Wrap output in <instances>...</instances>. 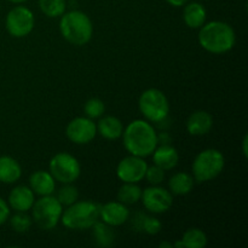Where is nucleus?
Returning a JSON list of instances; mask_svg holds the SVG:
<instances>
[{"instance_id": "32", "label": "nucleus", "mask_w": 248, "mask_h": 248, "mask_svg": "<svg viewBox=\"0 0 248 248\" xmlns=\"http://www.w3.org/2000/svg\"><path fill=\"white\" fill-rule=\"evenodd\" d=\"M167 2H169L171 6H174V7H181V6H184V5L186 4V2L189 1V0H166Z\"/></svg>"}, {"instance_id": "21", "label": "nucleus", "mask_w": 248, "mask_h": 248, "mask_svg": "<svg viewBox=\"0 0 248 248\" xmlns=\"http://www.w3.org/2000/svg\"><path fill=\"white\" fill-rule=\"evenodd\" d=\"M194 184H195V181L190 173L177 172L169 181L170 193L174 195H186L193 190Z\"/></svg>"}, {"instance_id": "11", "label": "nucleus", "mask_w": 248, "mask_h": 248, "mask_svg": "<svg viewBox=\"0 0 248 248\" xmlns=\"http://www.w3.org/2000/svg\"><path fill=\"white\" fill-rule=\"evenodd\" d=\"M143 206L152 213H165L173 205V198L170 190L159 186H152L142 191Z\"/></svg>"}, {"instance_id": "34", "label": "nucleus", "mask_w": 248, "mask_h": 248, "mask_svg": "<svg viewBox=\"0 0 248 248\" xmlns=\"http://www.w3.org/2000/svg\"><path fill=\"white\" fill-rule=\"evenodd\" d=\"M160 247H170V248H171V247H173V245H172V244H170V242H161V244H160Z\"/></svg>"}, {"instance_id": "19", "label": "nucleus", "mask_w": 248, "mask_h": 248, "mask_svg": "<svg viewBox=\"0 0 248 248\" xmlns=\"http://www.w3.org/2000/svg\"><path fill=\"white\" fill-rule=\"evenodd\" d=\"M97 133L108 140H116L123 136L124 125L116 116L107 115L99 119L97 124Z\"/></svg>"}, {"instance_id": "23", "label": "nucleus", "mask_w": 248, "mask_h": 248, "mask_svg": "<svg viewBox=\"0 0 248 248\" xmlns=\"http://www.w3.org/2000/svg\"><path fill=\"white\" fill-rule=\"evenodd\" d=\"M92 236L96 244L101 247H110L115 240L113 227L98 220L92 225Z\"/></svg>"}, {"instance_id": "18", "label": "nucleus", "mask_w": 248, "mask_h": 248, "mask_svg": "<svg viewBox=\"0 0 248 248\" xmlns=\"http://www.w3.org/2000/svg\"><path fill=\"white\" fill-rule=\"evenodd\" d=\"M207 11L205 6L198 1L186 2L183 10V21L191 29H200L206 23Z\"/></svg>"}, {"instance_id": "8", "label": "nucleus", "mask_w": 248, "mask_h": 248, "mask_svg": "<svg viewBox=\"0 0 248 248\" xmlns=\"http://www.w3.org/2000/svg\"><path fill=\"white\" fill-rule=\"evenodd\" d=\"M53 178L62 184L74 183L81 174V166L74 155L69 153H57L48 164Z\"/></svg>"}, {"instance_id": "17", "label": "nucleus", "mask_w": 248, "mask_h": 248, "mask_svg": "<svg viewBox=\"0 0 248 248\" xmlns=\"http://www.w3.org/2000/svg\"><path fill=\"white\" fill-rule=\"evenodd\" d=\"M154 165L159 166L164 171L174 169L178 165L179 154L174 147L170 144H162L155 148L152 154Z\"/></svg>"}, {"instance_id": "1", "label": "nucleus", "mask_w": 248, "mask_h": 248, "mask_svg": "<svg viewBox=\"0 0 248 248\" xmlns=\"http://www.w3.org/2000/svg\"><path fill=\"white\" fill-rule=\"evenodd\" d=\"M125 149L131 155L147 157L153 154L159 143V136L154 126L147 120L137 119L128 124L123 132Z\"/></svg>"}, {"instance_id": "14", "label": "nucleus", "mask_w": 248, "mask_h": 248, "mask_svg": "<svg viewBox=\"0 0 248 248\" xmlns=\"http://www.w3.org/2000/svg\"><path fill=\"white\" fill-rule=\"evenodd\" d=\"M34 202H35V194L27 186H18L12 189L7 199L10 208L16 212H27L33 207Z\"/></svg>"}, {"instance_id": "24", "label": "nucleus", "mask_w": 248, "mask_h": 248, "mask_svg": "<svg viewBox=\"0 0 248 248\" xmlns=\"http://www.w3.org/2000/svg\"><path fill=\"white\" fill-rule=\"evenodd\" d=\"M142 191L138 183H124L118 191V201L125 205H135L140 201Z\"/></svg>"}, {"instance_id": "25", "label": "nucleus", "mask_w": 248, "mask_h": 248, "mask_svg": "<svg viewBox=\"0 0 248 248\" xmlns=\"http://www.w3.org/2000/svg\"><path fill=\"white\" fill-rule=\"evenodd\" d=\"M39 7L45 16L50 18L61 17L65 12V0H39Z\"/></svg>"}, {"instance_id": "22", "label": "nucleus", "mask_w": 248, "mask_h": 248, "mask_svg": "<svg viewBox=\"0 0 248 248\" xmlns=\"http://www.w3.org/2000/svg\"><path fill=\"white\" fill-rule=\"evenodd\" d=\"M207 245V236L205 232L198 228L188 229L183 234V237L174 242L173 247L176 248H203Z\"/></svg>"}, {"instance_id": "2", "label": "nucleus", "mask_w": 248, "mask_h": 248, "mask_svg": "<svg viewBox=\"0 0 248 248\" xmlns=\"http://www.w3.org/2000/svg\"><path fill=\"white\" fill-rule=\"evenodd\" d=\"M199 43L207 52L223 55L232 50L236 43V35L232 27L227 22L211 21L200 28Z\"/></svg>"}, {"instance_id": "16", "label": "nucleus", "mask_w": 248, "mask_h": 248, "mask_svg": "<svg viewBox=\"0 0 248 248\" xmlns=\"http://www.w3.org/2000/svg\"><path fill=\"white\" fill-rule=\"evenodd\" d=\"M186 126L191 136L207 135L213 127V118L208 111L196 110L189 116Z\"/></svg>"}, {"instance_id": "5", "label": "nucleus", "mask_w": 248, "mask_h": 248, "mask_svg": "<svg viewBox=\"0 0 248 248\" xmlns=\"http://www.w3.org/2000/svg\"><path fill=\"white\" fill-rule=\"evenodd\" d=\"M225 166V157L218 149H205L199 153L191 165L193 178L196 183H206L217 178Z\"/></svg>"}, {"instance_id": "15", "label": "nucleus", "mask_w": 248, "mask_h": 248, "mask_svg": "<svg viewBox=\"0 0 248 248\" xmlns=\"http://www.w3.org/2000/svg\"><path fill=\"white\" fill-rule=\"evenodd\" d=\"M29 188L33 190L35 195H52L56 189V179L53 178L50 171L39 170V171L33 172L29 177Z\"/></svg>"}, {"instance_id": "31", "label": "nucleus", "mask_w": 248, "mask_h": 248, "mask_svg": "<svg viewBox=\"0 0 248 248\" xmlns=\"http://www.w3.org/2000/svg\"><path fill=\"white\" fill-rule=\"evenodd\" d=\"M10 218V206L2 198H0V225Z\"/></svg>"}, {"instance_id": "27", "label": "nucleus", "mask_w": 248, "mask_h": 248, "mask_svg": "<svg viewBox=\"0 0 248 248\" xmlns=\"http://www.w3.org/2000/svg\"><path fill=\"white\" fill-rule=\"evenodd\" d=\"M57 200L62 203V206H70L79 199V191L73 186V183L64 184L57 193Z\"/></svg>"}, {"instance_id": "9", "label": "nucleus", "mask_w": 248, "mask_h": 248, "mask_svg": "<svg viewBox=\"0 0 248 248\" xmlns=\"http://www.w3.org/2000/svg\"><path fill=\"white\" fill-rule=\"evenodd\" d=\"M35 26V17L33 11L26 6H15L7 14L5 27L7 33L14 38H24L33 31Z\"/></svg>"}, {"instance_id": "7", "label": "nucleus", "mask_w": 248, "mask_h": 248, "mask_svg": "<svg viewBox=\"0 0 248 248\" xmlns=\"http://www.w3.org/2000/svg\"><path fill=\"white\" fill-rule=\"evenodd\" d=\"M140 113L149 123H161L169 116L170 103L166 94L159 89H148L138 101Z\"/></svg>"}, {"instance_id": "30", "label": "nucleus", "mask_w": 248, "mask_h": 248, "mask_svg": "<svg viewBox=\"0 0 248 248\" xmlns=\"http://www.w3.org/2000/svg\"><path fill=\"white\" fill-rule=\"evenodd\" d=\"M142 228L147 234L156 235L161 232L162 224L157 218L155 217H145L142 222Z\"/></svg>"}, {"instance_id": "29", "label": "nucleus", "mask_w": 248, "mask_h": 248, "mask_svg": "<svg viewBox=\"0 0 248 248\" xmlns=\"http://www.w3.org/2000/svg\"><path fill=\"white\" fill-rule=\"evenodd\" d=\"M144 178L152 186H160L165 179V171L162 169H160L159 166H156V165L148 166Z\"/></svg>"}, {"instance_id": "35", "label": "nucleus", "mask_w": 248, "mask_h": 248, "mask_svg": "<svg viewBox=\"0 0 248 248\" xmlns=\"http://www.w3.org/2000/svg\"><path fill=\"white\" fill-rule=\"evenodd\" d=\"M10 2H14V4H22V2L27 1V0H7Z\"/></svg>"}, {"instance_id": "20", "label": "nucleus", "mask_w": 248, "mask_h": 248, "mask_svg": "<svg viewBox=\"0 0 248 248\" xmlns=\"http://www.w3.org/2000/svg\"><path fill=\"white\" fill-rule=\"evenodd\" d=\"M22 167L16 159L11 156H0V182L14 184L21 178Z\"/></svg>"}, {"instance_id": "3", "label": "nucleus", "mask_w": 248, "mask_h": 248, "mask_svg": "<svg viewBox=\"0 0 248 248\" xmlns=\"http://www.w3.org/2000/svg\"><path fill=\"white\" fill-rule=\"evenodd\" d=\"M60 31L68 43L77 46L86 45L93 35V24L85 12L79 10L64 12L61 16Z\"/></svg>"}, {"instance_id": "6", "label": "nucleus", "mask_w": 248, "mask_h": 248, "mask_svg": "<svg viewBox=\"0 0 248 248\" xmlns=\"http://www.w3.org/2000/svg\"><path fill=\"white\" fill-rule=\"evenodd\" d=\"M31 210V219L43 230H51L61 222L63 206L52 195L41 196L35 200Z\"/></svg>"}, {"instance_id": "28", "label": "nucleus", "mask_w": 248, "mask_h": 248, "mask_svg": "<svg viewBox=\"0 0 248 248\" xmlns=\"http://www.w3.org/2000/svg\"><path fill=\"white\" fill-rule=\"evenodd\" d=\"M106 111V106H104V102L99 98H90L87 99L86 103L84 106V113L87 118L90 119H98Z\"/></svg>"}, {"instance_id": "4", "label": "nucleus", "mask_w": 248, "mask_h": 248, "mask_svg": "<svg viewBox=\"0 0 248 248\" xmlns=\"http://www.w3.org/2000/svg\"><path fill=\"white\" fill-rule=\"evenodd\" d=\"M99 219V206L93 201H75L63 210L61 223L67 229L85 230L91 229Z\"/></svg>"}, {"instance_id": "26", "label": "nucleus", "mask_w": 248, "mask_h": 248, "mask_svg": "<svg viewBox=\"0 0 248 248\" xmlns=\"http://www.w3.org/2000/svg\"><path fill=\"white\" fill-rule=\"evenodd\" d=\"M33 224V219L27 212H17L10 218V225L16 232H27Z\"/></svg>"}, {"instance_id": "12", "label": "nucleus", "mask_w": 248, "mask_h": 248, "mask_svg": "<svg viewBox=\"0 0 248 248\" xmlns=\"http://www.w3.org/2000/svg\"><path fill=\"white\" fill-rule=\"evenodd\" d=\"M148 164L144 157L131 155L121 160L116 167V176L123 183H140L145 176Z\"/></svg>"}, {"instance_id": "13", "label": "nucleus", "mask_w": 248, "mask_h": 248, "mask_svg": "<svg viewBox=\"0 0 248 248\" xmlns=\"http://www.w3.org/2000/svg\"><path fill=\"white\" fill-rule=\"evenodd\" d=\"M130 217V211L125 203L120 201H109L99 207V218L110 227H120L125 224Z\"/></svg>"}, {"instance_id": "33", "label": "nucleus", "mask_w": 248, "mask_h": 248, "mask_svg": "<svg viewBox=\"0 0 248 248\" xmlns=\"http://www.w3.org/2000/svg\"><path fill=\"white\" fill-rule=\"evenodd\" d=\"M247 140H248V136L246 135L242 140V153H244L245 157H247Z\"/></svg>"}, {"instance_id": "10", "label": "nucleus", "mask_w": 248, "mask_h": 248, "mask_svg": "<svg viewBox=\"0 0 248 248\" xmlns=\"http://www.w3.org/2000/svg\"><path fill=\"white\" fill-rule=\"evenodd\" d=\"M65 136L74 144H89L97 136V126L87 116H78L68 123Z\"/></svg>"}]
</instances>
